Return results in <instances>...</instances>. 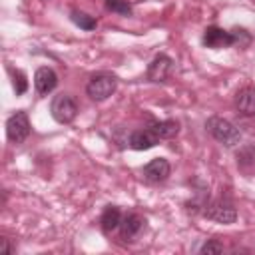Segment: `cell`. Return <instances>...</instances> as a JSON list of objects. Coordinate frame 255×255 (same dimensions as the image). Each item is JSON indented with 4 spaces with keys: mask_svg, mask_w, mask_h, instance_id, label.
Masks as SVG:
<instances>
[{
    "mask_svg": "<svg viewBox=\"0 0 255 255\" xmlns=\"http://www.w3.org/2000/svg\"><path fill=\"white\" fill-rule=\"evenodd\" d=\"M235 110L245 118H255V84L243 86L235 94Z\"/></svg>",
    "mask_w": 255,
    "mask_h": 255,
    "instance_id": "obj_12",
    "label": "cell"
},
{
    "mask_svg": "<svg viewBox=\"0 0 255 255\" xmlns=\"http://www.w3.org/2000/svg\"><path fill=\"white\" fill-rule=\"evenodd\" d=\"M201 215L209 221L221 223V225H231L237 221V209L235 203L227 197H217V199H209L201 211Z\"/></svg>",
    "mask_w": 255,
    "mask_h": 255,
    "instance_id": "obj_2",
    "label": "cell"
},
{
    "mask_svg": "<svg viewBox=\"0 0 255 255\" xmlns=\"http://www.w3.org/2000/svg\"><path fill=\"white\" fill-rule=\"evenodd\" d=\"M159 141H161V137H159L149 126L143 128V129H133V131L129 133V137H128V145H129L131 149H135V151L151 149V147H155Z\"/></svg>",
    "mask_w": 255,
    "mask_h": 255,
    "instance_id": "obj_10",
    "label": "cell"
},
{
    "mask_svg": "<svg viewBox=\"0 0 255 255\" xmlns=\"http://www.w3.org/2000/svg\"><path fill=\"white\" fill-rule=\"evenodd\" d=\"M70 20L80 28V30H86V32H92L96 30L98 26V20L94 16H90L88 12H82V10H72L70 12Z\"/></svg>",
    "mask_w": 255,
    "mask_h": 255,
    "instance_id": "obj_15",
    "label": "cell"
},
{
    "mask_svg": "<svg viewBox=\"0 0 255 255\" xmlns=\"http://www.w3.org/2000/svg\"><path fill=\"white\" fill-rule=\"evenodd\" d=\"M223 251V243L217 239H209L199 247V253H221Z\"/></svg>",
    "mask_w": 255,
    "mask_h": 255,
    "instance_id": "obj_19",
    "label": "cell"
},
{
    "mask_svg": "<svg viewBox=\"0 0 255 255\" xmlns=\"http://www.w3.org/2000/svg\"><path fill=\"white\" fill-rule=\"evenodd\" d=\"M118 229H120V237L124 241H133L145 229V217L141 213H137V211H128L122 217V223H120Z\"/></svg>",
    "mask_w": 255,
    "mask_h": 255,
    "instance_id": "obj_8",
    "label": "cell"
},
{
    "mask_svg": "<svg viewBox=\"0 0 255 255\" xmlns=\"http://www.w3.org/2000/svg\"><path fill=\"white\" fill-rule=\"evenodd\" d=\"M122 211L118 205H106L102 215H100V229L104 235H112V231H116L122 223Z\"/></svg>",
    "mask_w": 255,
    "mask_h": 255,
    "instance_id": "obj_13",
    "label": "cell"
},
{
    "mask_svg": "<svg viewBox=\"0 0 255 255\" xmlns=\"http://www.w3.org/2000/svg\"><path fill=\"white\" fill-rule=\"evenodd\" d=\"M50 116L58 124H72L78 116V102L72 94H56L50 104Z\"/></svg>",
    "mask_w": 255,
    "mask_h": 255,
    "instance_id": "obj_4",
    "label": "cell"
},
{
    "mask_svg": "<svg viewBox=\"0 0 255 255\" xmlns=\"http://www.w3.org/2000/svg\"><path fill=\"white\" fill-rule=\"evenodd\" d=\"M149 128L161 137V139H173L179 133V122L177 120H161V122H151Z\"/></svg>",
    "mask_w": 255,
    "mask_h": 255,
    "instance_id": "obj_14",
    "label": "cell"
},
{
    "mask_svg": "<svg viewBox=\"0 0 255 255\" xmlns=\"http://www.w3.org/2000/svg\"><path fill=\"white\" fill-rule=\"evenodd\" d=\"M171 173V165L165 157H153L149 163H145L141 167V177L145 183H151V185H157V183H163Z\"/></svg>",
    "mask_w": 255,
    "mask_h": 255,
    "instance_id": "obj_7",
    "label": "cell"
},
{
    "mask_svg": "<svg viewBox=\"0 0 255 255\" xmlns=\"http://www.w3.org/2000/svg\"><path fill=\"white\" fill-rule=\"evenodd\" d=\"M10 78H12V88H14L16 96H22V94L28 92V76L22 70L10 68Z\"/></svg>",
    "mask_w": 255,
    "mask_h": 255,
    "instance_id": "obj_16",
    "label": "cell"
},
{
    "mask_svg": "<svg viewBox=\"0 0 255 255\" xmlns=\"http://www.w3.org/2000/svg\"><path fill=\"white\" fill-rule=\"evenodd\" d=\"M30 118L24 110H18L6 120V137L10 143H24L30 135Z\"/></svg>",
    "mask_w": 255,
    "mask_h": 255,
    "instance_id": "obj_5",
    "label": "cell"
},
{
    "mask_svg": "<svg viewBox=\"0 0 255 255\" xmlns=\"http://www.w3.org/2000/svg\"><path fill=\"white\" fill-rule=\"evenodd\" d=\"M106 8L120 14V16H131L133 14V8H131L129 0H106Z\"/></svg>",
    "mask_w": 255,
    "mask_h": 255,
    "instance_id": "obj_17",
    "label": "cell"
},
{
    "mask_svg": "<svg viewBox=\"0 0 255 255\" xmlns=\"http://www.w3.org/2000/svg\"><path fill=\"white\" fill-rule=\"evenodd\" d=\"M231 36H233V46H237V48H247L253 42L251 32H247L245 28H239V26L231 28Z\"/></svg>",
    "mask_w": 255,
    "mask_h": 255,
    "instance_id": "obj_18",
    "label": "cell"
},
{
    "mask_svg": "<svg viewBox=\"0 0 255 255\" xmlns=\"http://www.w3.org/2000/svg\"><path fill=\"white\" fill-rule=\"evenodd\" d=\"M0 251L6 253V255H12L16 249L10 245V239H8V237H2V239H0Z\"/></svg>",
    "mask_w": 255,
    "mask_h": 255,
    "instance_id": "obj_20",
    "label": "cell"
},
{
    "mask_svg": "<svg viewBox=\"0 0 255 255\" xmlns=\"http://www.w3.org/2000/svg\"><path fill=\"white\" fill-rule=\"evenodd\" d=\"M201 44H203L205 48H211V50L229 48V46H233L231 30H223V28H219V26H207V28L203 30Z\"/></svg>",
    "mask_w": 255,
    "mask_h": 255,
    "instance_id": "obj_9",
    "label": "cell"
},
{
    "mask_svg": "<svg viewBox=\"0 0 255 255\" xmlns=\"http://www.w3.org/2000/svg\"><path fill=\"white\" fill-rule=\"evenodd\" d=\"M118 90V78L110 72H98L92 74L88 84H86V94L94 102H104L108 100L114 92Z\"/></svg>",
    "mask_w": 255,
    "mask_h": 255,
    "instance_id": "obj_3",
    "label": "cell"
},
{
    "mask_svg": "<svg viewBox=\"0 0 255 255\" xmlns=\"http://www.w3.org/2000/svg\"><path fill=\"white\" fill-rule=\"evenodd\" d=\"M205 129H207V133L215 141H219L225 147H235V145L241 143V131H239V128L233 122H229L227 118H221V116L207 118Z\"/></svg>",
    "mask_w": 255,
    "mask_h": 255,
    "instance_id": "obj_1",
    "label": "cell"
},
{
    "mask_svg": "<svg viewBox=\"0 0 255 255\" xmlns=\"http://www.w3.org/2000/svg\"><path fill=\"white\" fill-rule=\"evenodd\" d=\"M173 66H175L173 58L161 52V54L153 56V60L147 64V70H145V78H147L151 84H163V82H167V78L171 76V72H173Z\"/></svg>",
    "mask_w": 255,
    "mask_h": 255,
    "instance_id": "obj_6",
    "label": "cell"
},
{
    "mask_svg": "<svg viewBox=\"0 0 255 255\" xmlns=\"http://www.w3.org/2000/svg\"><path fill=\"white\" fill-rule=\"evenodd\" d=\"M58 86V74L54 72V68L50 66H40L34 74V88L38 92V96H48L56 90Z\"/></svg>",
    "mask_w": 255,
    "mask_h": 255,
    "instance_id": "obj_11",
    "label": "cell"
}]
</instances>
